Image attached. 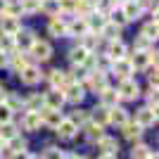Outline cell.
<instances>
[{"mask_svg":"<svg viewBox=\"0 0 159 159\" xmlns=\"http://www.w3.org/2000/svg\"><path fill=\"white\" fill-rule=\"evenodd\" d=\"M76 159H86V157H76Z\"/></svg>","mask_w":159,"mask_h":159,"instance_id":"obj_51","label":"cell"},{"mask_svg":"<svg viewBox=\"0 0 159 159\" xmlns=\"http://www.w3.org/2000/svg\"><path fill=\"white\" fill-rule=\"evenodd\" d=\"M86 24H88V31H90V33H98V36H100L102 26L107 24V17H105V14H100V12H95V10H93V12H90V14L86 17Z\"/></svg>","mask_w":159,"mask_h":159,"instance_id":"obj_14","label":"cell"},{"mask_svg":"<svg viewBox=\"0 0 159 159\" xmlns=\"http://www.w3.org/2000/svg\"><path fill=\"white\" fill-rule=\"evenodd\" d=\"M2 147H5V143H2V140H0V152H2Z\"/></svg>","mask_w":159,"mask_h":159,"instance_id":"obj_49","label":"cell"},{"mask_svg":"<svg viewBox=\"0 0 159 159\" xmlns=\"http://www.w3.org/2000/svg\"><path fill=\"white\" fill-rule=\"evenodd\" d=\"M21 14H36L40 12V0H19Z\"/></svg>","mask_w":159,"mask_h":159,"instance_id":"obj_33","label":"cell"},{"mask_svg":"<svg viewBox=\"0 0 159 159\" xmlns=\"http://www.w3.org/2000/svg\"><path fill=\"white\" fill-rule=\"evenodd\" d=\"M38 116H40V126H48V128H57L64 121L62 109H48V107H43L38 112Z\"/></svg>","mask_w":159,"mask_h":159,"instance_id":"obj_2","label":"cell"},{"mask_svg":"<svg viewBox=\"0 0 159 159\" xmlns=\"http://www.w3.org/2000/svg\"><path fill=\"white\" fill-rule=\"evenodd\" d=\"M100 36H105V38L109 40V43H112V40H121V38H119V36H121V29L107 21L105 26H102V31H100Z\"/></svg>","mask_w":159,"mask_h":159,"instance_id":"obj_29","label":"cell"},{"mask_svg":"<svg viewBox=\"0 0 159 159\" xmlns=\"http://www.w3.org/2000/svg\"><path fill=\"white\" fill-rule=\"evenodd\" d=\"M12 116H14V114L10 112V107H7L5 102H0V124H10Z\"/></svg>","mask_w":159,"mask_h":159,"instance_id":"obj_41","label":"cell"},{"mask_svg":"<svg viewBox=\"0 0 159 159\" xmlns=\"http://www.w3.org/2000/svg\"><path fill=\"white\" fill-rule=\"evenodd\" d=\"M86 33H90V31H88L86 19H81V17H76L74 21H69V24H66V36H74V38H83Z\"/></svg>","mask_w":159,"mask_h":159,"instance_id":"obj_12","label":"cell"},{"mask_svg":"<svg viewBox=\"0 0 159 159\" xmlns=\"http://www.w3.org/2000/svg\"><path fill=\"white\" fill-rule=\"evenodd\" d=\"M88 116H90V124H95V126L105 128L109 124V109H105V107H95L93 112H88Z\"/></svg>","mask_w":159,"mask_h":159,"instance_id":"obj_18","label":"cell"},{"mask_svg":"<svg viewBox=\"0 0 159 159\" xmlns=\"http://www.w3.org/2000/svg\"><path fill=\"white\" fill-rule=\"evenodd\" d=\"M66 119H69L74 126L79 128V126H86L88 121H90V116H88L86 109H76V112H71V116H66Z\"/></svg>","mask_w":159,"mask_h":159,"instance_id":"obj_30","label":"cell"},{"mask_svg":"<svg viewBox=\"0 0 159 159\" xmlns=\"http://www.w3.org/2000/svg\"><path fill=\"white\" fill-rule=\"evenodd\" d=\"M12 38H14V48H19V50H31V45L38 40L33 31H19L17 36H12Z\"/></svg>","mask_w":159,"mask_h":159,"instance_id":"obj_13","label":"cell"},{"mask_svg":"<svg viewBox=\"0 0 159 159\" xmlns=\"http://www.w3.org/2000/svg\"><path fill=\"white\" fill-rule=\"evenodd\" d=\"M135 124H138L143 131H145V128H152L154 124H157V112L147 109V107L138 109V112H135Z\"/></svg>","mask_w":159,"mask_h":159,"instance_id":"obj_7","label":"cell"},{"mask_svg":"<svg viewBox=\"0 0 159 159\" xmlns=\"http://www.w3.org/2000/svg\"><path fill=\"white\" fill-rule=\"evenodd\" d=\"M100 154H119V140L112 138V135H105V138L98 143Z\"/></svg>","mask_w":159,"mask_h":159,"instance_id":"obj_16","label":"cell"},{"mask_svg":"<svg viewBox=\"0 0 159 159\" xmlns=\"http://www.w3.org/2000/svg\"><path fill=\"white\" fill-rule=\"evenodd\" d=\"M116 105H119V93H116V88L107 86L105 90H100V107L112 109V107H116Z\"/></svg>","mask_w":159,"mask_h":159,"instance_id":"obj_11","label":"cell"},{"mask_svg":"<svg viewBox=\"0 0 159 159\" xmlns=\"http://www.w3.org/2000/svg\"><path fill=\"white\" fill-rule=\"evenodd\" d=\"M57 2H60V12H69V14H74L79 7V0H57Z\"/></svg>","mask_w":159,"mask_h":159,"instance_id":"obj_39","label":"cell"},{"mask_svg":"<svg viewBox=\"0 0 159 159\" xmlns=\"http://www.w3.org/2000/svg\"><path fill=\"white\" fill-rule=\"evenodd\" d=\"M112 69H114V74H119L121 81H124V79H131V74H133V66H131V60H128V57L112 62Z\"/></svg>","mask_w":159,"mask_h":159,"instance_id":"obj_17","label":"cell"},{"mask_svg":"<svg viewBox=\"0 0 159 159\" xmlns=\"http://www.w3.org/2000/svg\"><path fill=\"white\" fill-rule=\"evenodd\" d=\"M116 93H119V100H135L140 98V86L135 83V79H124L116 88Z\"/></svg>","mask_w":159,"mask_h":159,"instance_id":"obj_3","label":"cell"},{"mask_svg":"<svg viewBox=\"0 0 159 159\" xmlns=\"http://www.w3.org/2000/svg\"><path fill=\"white\" fill-rule=\"evenodd\" d=\"M62 93H64V100H66V102H71V105H79L81 100L86 98V88L81 86V83H69V86H66Z\"/></svg>","mask_w":159,"mask_h":159,"instance_id":"obj_8","label":"cell"},{"mask_svg":"<svg viewBox=\"0 0 159 159\" xmlns=\"http://www.w3.org/2000/svg\"><path fill=\"white\" fill-rule=\"evenodd\" d=\"M43 102H45L48 109H62V105H64V93L62 90H55V88H50V93L43 95Z\"/></svg>","mask_w":159,"mask_h":159,"instance_id":"obj_10","label":"cell"},{"mask_svg":"<svg viewBox=\"0 0 159 159\" xmlns=\"http://www.w3.org/2000/svg\"><path fill=\"white\" fill-rule=\"evenodd\" d=\"M152 152L150 150V145H145V143H135L131 150V159H147V154Z\"/></svg>","mask_w":159,"mask_h":159,"instance_id":"obj_34","label":"cell"},{"mask_svg":"<svg viewBox=\"0 0 159 159\" xmlns=\"http://www.w3.org/2000/svg\"><path fill=\"white\" fill-rule=\"evenodd\" d=\"M48 31L52 33L55 38H62V36H66V24H64L62 19H57V17H55V19L48 24Z\"/></svg>","mask_w":159,"mask_h":159,"instance_id":"obj_28","label":"cell"},{"mask_svg":"<svg viewBox=\"0 0 159 159\" xmlns=\"http://www.w3.org/2000/svg\"><path fill=\"white\" fill-rule=\"evenodd\" d=\"M40 2H43V0H40Z\"/></svg>","mask_w":159,"mask_h":159,"instance_id":"obj_53","label":"cell"},{"mask_svg":"<svg viewBox=\"0 0 159 159\" xmlns=\"http://www.w3.org/2000/svg\"><path fill=\"white\" fill-rule=\"evenodd\" d=\"M17 135H19V126H17V124H12V121H10V124H0V140H2V143H10V140L17 138Z\"/></svg>","mask_w":159,"mask_h":159,"instance_id":"obj_25","label":"cell"},{"mask_svg":"<svg viewBox=\"0 0 159 159\" xmlns=\"http://www.w3.org/2000/svg\"><path fill=\"white\" fill-rule=\"evenodd\" d=\"M60 150H57V147H48V150H45V154H43V157H40V159H60Z\"/></svg>","mask_w":159,"mask_h":159,"instance_id":"obj_43","label":"cell"},{"mask_svg":"<svg viewBox=\"0 0 159 159\" xmlns=\"http://www.w3.org/2000/svg\"><path fill=\"white\" fill-rule=\"evenodd\" d=\"M121 128H124V138L131 140V143H138L140 135H143V128H140L135 121H126V124H124Z\"/></svg>","mask_w":159,"mask_h":159,"instance_id":"obj_21","label":"cell"},{"mask_svg":"<svg viewBox=\"0 0 159 159\" xmlns=\"http://www.w3.org/2000/svg\"><path fill=\"white\" fill-rule=\"evenodd\" d=\"M109 17H112L109 24H114V26H119V29L126 24V17H124V12H121V7H114L112 12H109Z\"/></svg>","mask_w":159,"mask_h":159,"instance_id":"obj_38","label":"cell"},{"mask_svg":"<svg viewBox=\"0 0 159 159\" xmlns=\"http://www.w3.org/2000/svg\"><path fill=\"white\" fill-rule=\"evenodd\" d=\"M60 159H76V157H74V154H64V152H62V154H60Z\"/></svg>","mask_w":159,"mask_h":159,"instance_id":"obj_47","label":"cell"},{"mask_svg":"<svg viewBox=\"0 0 159 159\" xmlns=\"http://www.w3.org/2000/svg\"><path fill=\"white\" fill-rule=\"evenodd\" d=\"M19 76H21V83H24V86H36L40 81V69L36 64H26L19 71Z\"/></svg>","mask_w":159,"mask_h":159,"instance_id":"obj_9","label":"cell"},{"mask_svg":"<svg viewBox=\"0 0 159 159\" xmlns=\"http://www.w3.org/2000/svg\"><path fill=\"white\" fill-rule=\"evenodd\" d=\"M21 128L24 131H38L40 128V116H38V112H26L24 114V119H21Z\"/></svg>","mask_w":159,"mask_h":159,"instance_id":"obj_23","label":"cell"},{"mask_svg":"<svg viewBox=\"0 0 159 159\" xmlns=\"http://www.w3.org/2000/svg\"><path fill=\"white\" fill-rule=\"evenodd\" d=\"M2 102H5L7 107H10V112H19L21 107H24V102H21V98L19 95H14V93H5V100H2Z\"/></svg>","mask_w":159,"mask_h":159,"instance_id":"obj_32","label":"cell"},{"mask_svg":"<svg viewBox=\"0 0 159 159\" xmlns=\"http://www.w3.org/2000/svg\"><path fill=\"white\" fill-rule=\"evenodd\" d=\"M5 100V90H2V86H0V102Z\"/></svg>","mask_w":159,"mask_h":159,"instance_id":"obj_48","label":"cell"},{"mask_svg":"<svg viewBox=\"0 0 159 159\" xmlns=\"http://www.w3.org/2000/svg\"><path fill=\"white\" fill-rule=\"evenodd\" d=\"M7 62H10V55H7V52H2V50H0V69H2V66H5Z\"/></svg>","mask_w":159,"mask_h":159,"instance_id":"obj_44","label":"cell"},{"mask_svg":"<svg viewBox=\"0 0 159 159\" xmlns=\"http://www.w3.org/2000/svg\"><path fill=\"white\" fill-rule=\"evenodd\" d=\"M121 12H124L126 21H133V19H138L140 14H143V10H140L138 2H124V5H121Z\"/></svg>","mask_w":159,"mask_h":159,"instance_id":"obj_26","label":"cell"},{"mask_svg":"<svg viewBox=\"0 0 159 159\" xmlns=\"http://www.w3.org/2000/svg\"><path fill=\"white\" fill-rule=\"evenodd\" d=\"M40 10L45 14H50V17H57V14H60V2H57V0H43V2H40Z\"/></svg>","mask_w":159,"mask_h":159,"instance_id":"obj_36","label":"cell"},{"mask_svg":"<svg viewBox=\"0 0 159 159\" xmlns=\"http://www.w3.org/2000/svg\"><path fill=\"white\" fill-rule=\"evenodd\" d=\"M83 88H90V90H98V93L105 90L107 88V71L105 69H93V71H88Z\"/></svg>","mask_w":159,"mask_h":159,"instance_id":"obj_1","label":"cell"},{"mask_svg":"<svg viewBox=\"0 0 159 159\" xmlns=\"http://www.w3.org/2000/svg\"><path fill=\"white\" fill-rule=\"evenodd\" d=\"M7 2H10V0H0V14H5V7H7Z\"/></svg>","mask_w":159,"mask_h":159,"instance_id":"obj_45","label":"cell"},{"mask_svg":"<svg viewBox=\"0 0 159 159\" xmlns=\"http://www.w3.org/2000/svg\"><path fill=\"white\" fill-rule=\"evenodd\" d=\"M19 31H21L19 19L7 17V14H0V33H2V36H17Z\"/></svg>","mask_w":159,"mask_h":159,"instance_id":"obj_6","label":"cell"},{"mask_svg":"<svg viewBox=\"0 0 159 159\" xmlns=\"http://www.w3.org/2000/svg\"><path fill=\"white\" fill-rule=\"evenodd\" d=\"M29 52H31L33 60L45 62V60H50V57H52V45H50V43H45V40H36Z\"/></svg>","mask_w":159,"mask_h":159,"instance_id":"obj_5","label":"cell"},{"mask_svg":"<svg viewBox=\"0 0 159 159\" xmlns=\"http://www.w3.org/2000/svg\"><path fill=\"white\" fill-rule=\"evenodd\" d=\"M26 64H31L26 55H21V52H19V55H12V69H14L17 74H19V71H21V69H24Z\"/></svg>","mask_w":159,"mask_h":159,"instance_id":"obj_37","label":"cell"},{"mask_svg":"<svg viewBox=\"0 0 159 159\" xmlns=\"http://www.w3.org/2000/svg\"><path fill=\"white\" fill-rule=\"evenodd\" d=\"M55 131H57L60 140H71L74 135H76V131H79V128H76V126L71 124V121H69V119L64 116V121H62V124H60L57 128H55Z\"/></svg>","mask_w":159,"mask_h":159,"instance_id":"obj_22","label":"cell"},{"mask_svg":"<svg viewBox=\"0 0 159 159\" xmlns=\"http://www.w3.org/2000/svg\"><path fill=\"white\" fill-rule=\"evenodd\" d=\"M98 159H116V154H100Z\"/></svg>","mask_w":159,"mask_h":159,"instance_id":"obj_46","label":"cell"},{"mask_svg":"<svg viewBox=\"0 0 159 159\" xmlns=\"http://www.w3.org/2000/svg\"><path fill=\"white\" fill-rule=\"evenodd\" d=\"M43 107H45V102H43L40 95H31L29 100H24V109L26 112H40Z\"/></svg>","mask_w":159,"mask_h":159,"instance_id":"obj_31","label":"cell"},{"mask_svg":"<svg viewBox=\"0 0 159 159\" xmlns=\"http://www.w3.org/2000/svg\"><path fill=\"white\" fill-rule=\"evenodd\" d=\"M83 133H86V140H88V143H95V145H98L100 140L107 135L102 126H95V124H90V121L86 124V131H83Z\"/></svg>","mask_w":159,"mask_h":159,"instance_id":"obj_19","label":"cell"},{"mask_svg":"<svg viewBox=\"0 0 159 159\" xmlns=\"http://www.w3.org/2000/svg\"><path fill=\"white\" fill-rule=\"evenodd\" d=\"M157 33H159L157 21H150V24H145V26H143V33H140V36H143V38H147L150 43H152V40H157Z\"/></svg>","mask_w":159,"mask_h":159,"instance_id":"obj_35","label":"cell"},{"mask_svg":"<svg viewBox=\"0 0 159 159\" xmlns=\"http://www.w3.org/2000/svg\"><path fill=\"white\" fill-rule=\"evenodd\" d=\"M124 2H138V0H124Z\"/></svg>","mask_w":159,"mask_h":159,"instance_id":"obj_50","label":"cell"},{"mask_svg":"<svg viewBox=\"0 0 159 159\" xmlns=\"http://www.w3.org/2000/svg\"><path fill=\"white\" fill-rule=\"evenodd\" d=\"M48 81H50V86H52L55 90H64L69 83H74L71 76L66 71H62V69H52V71L48 74Z\"/></svg>","mask_w":159,"mask_h":159,"instance_id":"obj_4","label":"cell"},{"mask_svg":"<svg viewBox=\"0 0 159 159\" xmlns=\"http://www.w3.org/2000/svg\"><path fill=\"white\" fill-rule=\"evenodd\" d=\"M12 48H14V38L12 36H2V33H0V50H2V52H12Z\"/></svg>","mask_w":159,"mask_h":159,"instance_id":"obj_40","label":"cell"},{"mask_svg":"<svg viewBox=\"0 0 159 159\" xmlns=\"http://www.w3.org/2000/svg\"><path fill=\"white\" fill-rule=\"evenodd\" d=\"M147 50H150V40L138 36V38H135V52H147Z\"/></svg>","mask_w":159,"mask_h":159,"instance_id":"obj_42","label":"cell"},{"mask_svg":"<svg viewBox=\"0 0 159 159\" xmlns=\"http://www.w3.org/2000/svg\"><path fill=\"white\" fill-rule=\"evenodd\" d=\"M131 66L133 69H147L150 66V50L147 52H135L131 57Z\"/></svg>","mask_w":159,"mask_h":159,"instance_id":"obj_27","label":"cell"},{"mask_svg":"<svg viewBox=\"0 0 159 159\" xmlns=\"http://www.w3.org/2000/svg\"><path fill=\"white\" fill-rule=\"evenodd\" d=\"M88 55H90V52H88L86 48L76 45V48H71V50H69V62H71L74 66H83V62H86Z\"/></svg>","mask_w":159,"mask_h":159,"instance_id":"obj_24","label":"cell"},{"mask_svg":"<svg viewBox=\"0 0 159 159\" xmlns=\"http://www.w3.org/2000/svg\"><path fill=\"white\" fill-rule=\"evenodd\" d=\"M128 121V112L126 109H124V107H112V109H109V124H112V126H124V124H126Z\"/></svg>","mask_w":159,"mask_h":159,"instance_id":"obj_20","label":"cell"},{"mask_svg":"<svg viewBox=\"0 0 159 159\" xmlns=\"http://www.w3.org/2000/svg\"><path fill=\"white\" fill-rule=\"evenodd\" d=\"M0 159H5V157H0Z\"/></svg>","mask_w":159,"mask_h":159,"instance_id":"obj_52","label":"cell"},{"mask_svg":"<svg viewBox=\"0 0 159 159\" xmlns=\"http://www.w3.org/2000/svg\"><path fill=\"white\" fill-rule=\"evenodd\" d=\"M124 57H126V45H124V40H112L109 48H107V60L116 62V60H124Z\"/></svg>","mask_w":159,"mask_h":159,"instance_id":"obj_15","label":"cell"}]
</instances>
